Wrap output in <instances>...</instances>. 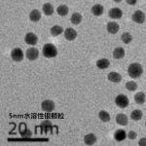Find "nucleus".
I'll list each match as a JSON object with an SVG mask.
<instances>
[{
  "instance_id": "obj_1",
  "label": "nucleus",
  "mask_w": 146,
  "mask_h": 146,
  "mask_svg": "<svg viewBox=\"0 0 146 146\" xmlns=\"http://www.w3.org/2000/svg\"><path fill=\"white\" fill-rule=\"evenodd\" d=\"M143 73V68L141 66V64L139 63H131L129 64V66L128 67V74L131 78H138L142 75Z\"/></svg>"
},
{
  "instance_id": "obj_2",
  "label": "nucleus",
  "mask_w": 146,
  "mask_h": 146,
  "mask_svg": "<svg viewBox=\"0 0 146 146\" xmlns=\"http://www.w3.org/2000/svg\"><path fill=\"white\" fill-rule=\"evenodd\" d=\"M43 56L47 58H55L58 55V49L52 43H47L43 46Z\"/></svg>"
},
{
  "instance_id": "obj_3",
  "label": "nucleus",
  "mask_w": 146,
  "mask_h": 146,
  "mask_svg": "<svg viewBox=\"0 0 146 146\" xmlns=\"http://www.w3.org/2000/svg\"><path fill=\"white\" fill-rule=\"evenodd\" d=\"M115 103L120 108H126L129 103V98L125 95H118L115 98Z\"/></svg>"
},
{
  "instance_id": "obj_4",
  "label": "nucleus",
  "mask_w": 146,
  "mask_h": 146,
  "mask_svg": "<svg viewBox=\"0 0 146 146\" xmlns=\"http://www.w3.org/2000/svg\"><path fill=\"white\" fill-rule=\"evenodd\" d=\"M23 52L22 49L20 48H15L13 49L11 52V58L13 60H15V62H22L23 60Z\"/></svg>"
},
{
  "instance_id": "obj_5",
  "label": "nucleus",
  "mask_w": 146,
  "mask_h": 146,
  "mask_svg": "<svg viewBox=\"0 0 146 146\" xmlns=\"http://www.w3.org/2000/svg\"><path fill=\"white\" fill-rule=\"evenodd\" d=\"M133 21L136 23H143L145 21V14L142 11L137 10L133 14Z\"/></svg>"
},
{
  "instance_id": "obj_6",
  "label": "nucleus",
  "mask_w": 146,
  "mask_h": 146,
  "mask_svg": "<svg viewBox=\"0 0 146 146\" xmlns=\"http://www.w3.org/2000/svg\"><path fill=\"white\" fill-rule=\"evenodd\" d=\"M25 43L28 44V45L34 46V45H36L37 42H38V37H37L34 33H32V32H29V33H27L25 35Z\"/></svg>"
},
{
  "instance_id": "obj_7",
  "label": "nucleus",
  "mask_w": 146,
  "mask_h": 146,
  "mask_svg": "<svg viewBox=\"0 0 146 146\" xmlns=\"http://www.w3.org/2000/svg\"><path fill=\"white\" fill-rule=\"evenodd\" d=\"M41 109L45 112H52L55 109V102L52 100H44L41 103Z\"/></svg>"
},
{
  "instance_id": "obj_8",
  "label": "nucleus",
  "mask_w": 146,
  "mask_h": 146,
  "mask_svg": "<svg viewBox=\"0 0 146 146\" xmlns=\"http://www.w3.org/2000/svg\"><path fill=\"white\" fill-rule=\"evenodd\" d=\"M25 56L29 60H35L36 58H38L39 56V51L36 48H30L28 49L25 53Z\"/></svg>"
},
{
  "instance_id": "obj_9",
  "label": "nucleus",
  "mask_w": 146,
  "mask_h": 146,
  "mask_svg": "<svg viewBox=\"0 0 146 146\" xmlns=\"http://www.w3.org/2000/svg\"><path fill=\"white\" fill-rule=\"evenodd\" d=\"M64 37L65 39L68 40V41H72L77 37V32L75 31V29H73L72 27H68L64 30Z\"/></svg>"
},
{
  "instance_id": "obj_10",
  "label": "nucleus",
  "mask_w": 146,
  "mask_h": 146,
  "mask_svg": "<svg viewBox=\"0 0 146 146\" xmlns=\"http://www.w3.org/2000/svg\"><path fill=\"white\" fill-rule=\"evenodd\" d=\"M108 14H109V17L113 19V20H119V19H121L122 16H123V12L119 8H112Z\"/></svg>"
},
{
  "instance_id": "obj_11",
  "label": "nucleus",
  "mask_w": 146,
  "mask_h": 146,
  "mask_svg": "<svg viewBox=\"0 0 146 146\" xmlns=\"http://www.w3.org/2000/svg\"><path fill=\"white\" fill-rule=\"evenodd\" d=\"M119 25L115 22H110L107 23V31L111 34H116L119 31Z\"/></svg>"
},
{
  "instance_id": "obj_12",
  "label": "nucleus",
  "mask_w": 146,
  "mask_h": 146,
  "mask_svg": "<svg viewBox=\"0 0 146 146\" xmlns=\"http://www.w3.org/2000/svg\"><path fill=\"white\" fill-rule=\"evenodd\" d=\"M116 122L120 126H127L129 122V119H128V117H127V115L123 114V113H120V114H118L116 116Z\"/></svg>"
},
{
  "instance_id": "obj_13",
  "label": "nucleus",
  "mask_w": 146,
  "mask_h": 146,
  "mask_svg": "<svg viewBox=\"0 0 146 146\" xmlns=\"http://www.w3.org/2000/svg\"><path fill=\"white\" fill-rule=\"evenodd\" d=\"M127 137H128V135H127V133L124 129H117L114 133V138L117 141H123L126 139Z\"/></svg>"
},
{
  "instance_id": "obj_14",
  "label": "nucleus",
  "mask_w": 146,
  "mask_h": 146,
  "mask_svg": "<svg viewBox=\"0 0 146 146\" xmlns=\"http://www.w3.org/2000/svg\"><path fill=\"white\" fill-rule=\"evenodd\" d=\"M107 78L109 81L113 82V83H119L122 80V76L118 72H110L109 74H108Z\"/></svg>"
},
{
  "instance_id": "obj_15",
  "label": "nucleus",
  "mask_w": 146,
  "mask_h": 146,
  "mask_svg": "<svg viewBox=\"0 0 146 146\" xmlns=\"http://www.w3.org/2000/svg\"><path fill=\"white\" fill-rule=\"evenodd\" d=\"M29 19H30V21H32V22H34V23L38 22V21H40V19H41V12L39 10H37V9L32 10L29 13Z\"/></svg>"
},
{
  "instance_id": "obj_16",
  "label": "nucleus",
  "mask_w": 146,
  "mask_h": 146,
  "mask_svg": "<svg viewBox=\"0 0 146 146\" xmlns=\"http://www.w3.org/2000/svg\"><path fill=\"white\" fill-rule=\"evenodd\" d=\"M84 142L87 145H93L96 142V136L94 133H89L84 137Z\"/></svg>"
},
{
  "instance_id": "obj_17",
  "label": "nucleus",
  "mask_w": 146,
  "mask_h": 146,
  "mask_svg": "<svg viewBox=\"0 0 146 146\" xmlns=\"http://www.w3.org/2000/svg\"><path fill=\"white\" fill-rule=\"evenodd\" d=\"M104 12V9H103V6L100 5V4H96V5L93 6L92 8V13L95 16H101Z\"/></svg>"
},
{
  "instance_id": "obj_18",
  "label": "nucleus",
  "mask_w": 146,
  "mask_h": 146,
  "mask_svg": "<svg viewBox=\"0 0 146 146\" xmlns=\"http://www.w3.org/2000/svg\"><path fill=\"white\" fill-rule=\"evenodd\" d=\"M110 62L109 60H106V58H100L96 62V66H98L100 69H106V68L109 67Z\"/></svg>"
},
{
  "instance_id": "obj_19",
  "label": "nucleus",
  "mask_w": 146,
  "mask_h": 146,
  "mask_svg": "<svg viewBox=\"0 0 146 146\" xmlns=\"http://www.w3.org/2000/svg\"><path fill=\"white\" fill-rule=\"evenodd\" d=\"M42 10H43V13L46 16H51L54 13V7L51 3H45L42 7Z\"/></svg>"
},
{
  "instance_id": "obj_20",
  "label": "nucleus",
  "mask_w": 146,
  "mask_h": 146,
  "mask_svg": "<svg viewBox=\"0 0 146 146\" xmlns=\"http://www.w3.org/2000/svg\"><path fill=\"white\" fill-rule=\"evenodd\" d=\"M113 56H114V58H117V60H120V58H124L125 50L123 48H121V47H118V48H116L113 51Z\"/></svg>"
},
{
  "instance_id": "obj_21",
  "label": "nucleus",
  "mask_w": 146,
  "mask_h": 146,
  "mask_svg": "<svg viewBox=\"0 0 146 146\" xmlns=\"http://www.w3.org/2000/svg\"><path fill=\"white\" fill-rule=\"evenodd\" d=\"M62 32H64V30H63L62 27H60V25H54V27L51 28V34L53 35V36H58V35H60Z\"/></svg>"
},
{
  "instance_id": "obj_22",
  "label": "nucleus",
  "mask_w": 146,
  "mask_h": 146,
  "mask_svg": "<svg viewBox=\"0 0 146 146\" xmlns=\"http://www.w3.org/2000/svg\"><path fill=\"white\" fill-rule=\"evenodd\" d=\"M145 100H146V96H145V94H143L142 92L140 93H137L136 95L135 96V101L137 104H143L145 102Z\"/></svg>"
},
{
  "instance_id": "obj_23",
  "label": "nucleus",
  "mask_w": 146,
  "mask_h": 146,
  "mask_svg": "<svg viewBox=\"0 0 146 146\" xmlns=\"http://www.w3.org/2000/svg\"><path fill=\"white\" fill-rule=\"evenodd\" d=\"M56 12H58V14L60 16H62V17H64V16H66L68 14V12H69V9H68V7L66 5H60L56 8Z\"/></svg>"
},
{
  "instance_id": "obj_24",
  "label": "nucleus",
  "mask_w": 146,
  "mask_h": 146,
  "mask_svg": "<svg viewBox=\"0 0 146 146\" xmlns=\"http://www.w3.org/2000/svg\"><path fill=\"white\" fill-rule=\"evenodd\" d=\"M70 21H71V23H73V25H79V23L82 22L81 14H80V13H74L71 16V19H70Z\"/></svg>"
},
{
  "instance_id": "obj_25",
  "label": "nucleus",
  "mask_w": 146,
  "mask_h": 146,
  "mask_svg": "<svg viewBox=\"0 0 146 146\" xmlns=\"http://www.w3.org/2000/svg\"><path fill=\"white\" fill-rule=\"evenodd\" d=\"M98 117H100V119L102 122H109L110 119H111L110 114L107 111H105V110H102V111H100L98 113Z\"/></svg>"
},
{
  "instance_id": "obj_26",
  "label": "nucleus",
  "mask_w": 146,
  "mask_h": 146,
  "mask_svg": "<svg viewBox=\"0 0 146 146\" xmlns=\"http://www.w3.org/2000/svg\"><path fill=\"white\" fill-rule=\"evenodd\" d=\"M142 112L140 111V110H133V112H131V118L133 120V121H139L142 118Z\"/></svg>"
},
{
  "instance_id": "obj_27",
  "label": "nucleus",
  "mask_w": 146,
  "mask_h": 146,
  "mask_svg": "<svg viewBox=\"0 0 146 146\" xmlns=\"http://www.w3.org/2000/svg\"><path fill=\"white\" fill-rule=\"evenodd\" d=\"M121 39L125 44H129V43H131V40H133V36H131V34L129 33V32H124V33L121 35Z\"/></svg>"
},
{
  "instance_id": "obj_28",
  "label": "nucleus",
  "mask_w": 146,
  "mask_h": 146,
  "mask_svg": "<svg viewBox=\"0 0 146 146\" xmlns=\"http://www.w3.org/2000/svg\"><path fill=\"white\" fill-rule=\"evenodd\" d=\"M126 88L131 92H135L137 89V84L135 81H129L126 84Z\"/></svg>"
},
{
  "instance_id": "obj_29",
  "label": "nucleus",
  "mask_w": 146,
  "mask_h": 146,
  "mask_svg": "<svg viewBox=\"0 0 146 146\" xmlns=\"http://www.w3.org/2000/svg\"><path fill=\"white\" fill-rule=\"evenodd\" d=\"M128 137L131 140H133V139H135L136 138V136H137V133H135V131H131L129 133H128Z\"/></svg>"
},
{
  "instance_id": "obj_30",
  "label": "nucleus",
  "mask_w": 146,
  "mask_h": 146,
  "mask_svg": "<svg viewBox=\"0 0 146 146\" xmlns=\"http://www.w3.org/2000/svg\"><path fill=\"white\" fill-rule=\"evenodd\" d=\"M138 144L140 146H146V137H142L141 139L138 141Z\"/></svg>"
},
{
  "instance_id": "obj_31",
  "label": "nucleus",
  "mask_w": 146,
  "mask_h": 146,
  "mask_svg": "<svg viewBox=\"0 0 146 146\" xmlns=\"http://www.w3.org/2000/svg\"><path fill=\"white\" fill-rule=\"evenodd\" d=\"M136 2H137V0H127V3L129 4V5H135Z\"/></svg>"
},
{
  "instance_id": "obj_32",
  "label": "nucleus",
  "mask_w": 146,
  "mask_h": 146,
  "mask_svg": "<svg viewBox=\"0 0 146 146\" xmlns=\"http://www.w3.org/2000/svg\"><path fill=\"white\" fill-rule=\"evenodd\" d=\"M114 2H116V3H120V2L122 1V0H113Z\"/></svg>"
},
{
  "instance_id": "obj_33",
  "label": "nucleus",
  "mask_w": 146,
  "mask_h": 146,
  "mask_svg": "<svg viewBox=\"0 0 146 146\" xmlns=\"http://www.w3.org/2000/svg\"><path fill=\"white\" fill-rule=\"evenodd\" d=\"M145 126H146V122H145Z\"/></svg>"
}]
</instances>
